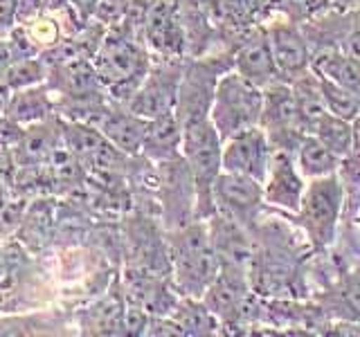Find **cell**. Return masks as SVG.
<instances>
[{
  "mask_svg": "<svg viewBox=\"0 0 360 337\" xmlns=\"http://www.w3.org/2000/svg\"><path fill=\"white\" fill-rule=\"evenodd\" d=\"M212 124L223 138H234L248 128H255L264 115V95L250 79L239 74H225L212 99Z\"/></svg>",
  "mask_w": 360,
  "mask_h": 337,
  "instance_id": "obj_1",
  "label": "cell"
},
{
  "mask_svg": "<svg viewBox=\"0 0 360 337\" xmlns=\"http://www.w3.org/2000/svg\"><path fill=\"white\" fill-rule=\"evenodd\" d=\"M95 70L101 84L117 93V97H124V90H135L144 79L146 56L133 41L110 34L97 52Z\"/></svg>",
  "mask_w": 360,
  "mask_h": 337,
  "instance_id": "obj_2",
  "label": "cell"
},
{
  "mask_svg": "<svg viewBox=\"0 0 360 337\" xmlns=\"http://www.w3.org/2000/svg\"><path fill=\"white\" fill-rule=\"evenodd\" d=\"M176 272L189 290H200L217 279V247L202 230L183 234L176 247Z\"/></svg>",
  "mask_w": 360,
  "mask_h": 337,
  "instance_id": "obj_3",
  "label": "cell"
},
{
  "mask_svg": "<svg viewBox=\"0 0 360 337\" xmlns=\"http://www.w3.org/2000/svg\"><path fill=\"white\" fill-rule=\"evenodd\" d=\"M340 211V185L333 176L315 178L302 200V216L318 243L331 241L333 225Z\"/></svg>",
  "mask_w": 360,
  "mask_h": 337,
  "instance_id": "obj_4",
  "label": "cell"
},
{
  "mask_svg": "<svg viewBox=\"0 0 360 337\" xmlns=\"http://www.w3.org/2000/svg\"><path fill=\"white\" fill-rule=\"evenodd\" d=\"M221 166L228 173H239L255 178L262 183L268 171V144L262 131L248 128L239 135H234L230 144L221 153Z\"/></svg>",
  "mask_w": 360,
  "mask_h": 337,
  "instance_id": "obj_5",
  "label": "cell"
},
{
  "mask_svg": "<svg viewBox=\"0 0 360 337\" xmlns=\"http://www.w3.org/2000/svg\"><path fill=\"white\" fill-rule=\"evenodd\" d=\"M101 131H104L106 140L115 144L117 149L135 153L146 142L149 124L135 112H108L104 117V124H101Z\"/></svg>",
  "mask_w": 360,
  "mask_h": 337,
  "instance_id": "obj_6",
  "label": "cell"
},
{
  "mask_svg": "<svg viewBox=\"0 0 360 337\" xmlns=\"http://www.w3.org/2000/svg\"><path fill=\"white\" fill-rule=\"evenodd\" d=\"M257 183L259 180H255V178L225 171V176H219L214 180V191H217V196L225 209L239 213V211L252 209L259 202L262 191H259Z\"/></svg>",
  "mask_w": 360,
  "mask_h": 337,
  "instance_id": "obj_7",
  "label": "cell"
},
{
  "mask_svg": "<svg viewBox=\"0 0 360 337\" xmlns=\"http://www.w3.org/2000/svg\"><path fill=\"white\" fill-rule=\"evenodd\" d=\"M236 67H239V72L245 79H250L257 86L266 84L277 70L273 50H270V39L259 34V37L248 41L239 50V54H236Z\"/></svg>",
  "mask_w": 360,
  "mask_h": 337,
  "instance_id": "obj_8",
  "label": "cell"
},
{
  "mask_svg": "<svg viewBox=\"0 0 360 337\" xmlns=\"http://www.w3.org/2000/svg\"><path fill=\"white\" fill-rule=\"evenodd\" d=\"M270 50H273V59L279 72L284 74H295L304 70L309 56H307V45H304L302 37L290 27L279 25L270 32Z\"/></svg>",
  "mask_w": 360,
  "mask_h": 337,
  "instance_id": "obj_9",
  "label": "cell"
},
{
  "mask_svg": "<svg viewBox=\"0 0 360 337\" xmlns=\"http://www.w3.org/2000/svg\"><path fill=\"white\" fill-rule=\"evenodd\" d=\"M146 37L162 52H176L183 43V34L176 18V11L169 3H155L146 11Z\"/></svg>",
  "mask_w": 360,
  "mask_h": 337,
  "instance_id": "obj_10",
  "label": "cell"
},
{
  "mask_svg": "<svg viewBox=\"0 0 360 337\" xmlns=\"http://www.w3.org/2000/svg\"><path fill=\"white\" fill-rule=\"evenodd\" d=\"M52 104L43 88H20L14 95H9L5 115L16 124H39L50 112Z\"/></svg>",
  "mask_w": 360,
  "mask_h": 337,
  "instance_id": "obj_11",
  "label": "cell"
},
{
  "mask_svg": "<svg viewBox=\"0 0 360 337\" xmlns=\"http://www.w3.org/2000/svg\"><path fill=\"white\" fill-rule=\"evenodd\" d=\"M158 77L160 74L151 77L131 99L129 108L138 117H144V119L162 117V115H167L169 108L174 104V88H169V84Z\"/></svg>",
  "mask_w": 360,
  "mask_h": 337,
  "instance_id": "obj_12",
  "label": "cell"
},
{
  "mask_svg": "<svg viewBox=\"0 0 360 337\" xmlns=\"http://www.w3.org/2000/svg\"><path fill=\"white\" fill-rule=\"evenodd\" d=\"M273 180H270V189H268V198L277 202V205H284L288 209H297L300 207V180L292 171V166L288 162V157L284 153H277L273 157Z\"/></svg>",
  "mask_w": 360,
  "mask_h": 337,
  "instance_id": "obj_13",
  "label": "cell"
},
{
  "mask_svg": "<svg viewBox=\"0 0 360 337\" xmlns=\"http://www.w3.org/2000/svg\"><path fill=\"white\" fill-rule=\"evenodd\" d=\"M313 67L320 77L331 79L333 84L352 90V93L360 97V63L352 59V56L324 54L313 63Z\"/></svg>",
  "mask_w": 360,
  "mask_h": 337,
  "instance_id": "obj_14",
  "label": "cell"
},
{
  "mask_svg": "<svg viewBox=\"0 0 360 337\" xmlns=\"http://www.w3.org/2000/svg\"><path fill=\"white\" fill-rule=\"evenodd\" d=\"M318 140L329 149L335 157H342L352 151L354 144V131L349 126V121L335 115H324L318 121Z\"/></svg>",
  "mask_w": 360,
  "mask_h": 337,
  "instance_id": "obj_15",
  "label": "cell"
},
{
  "mask_svg": "<svg viewBox=\"0 0 360 337\" xmlns=\"http://www.w3.org/2000/svg\"><path fill=\"white\" fill-rule=\"evenodd\" d=\"M318 79H320V88L324 95V104L329 108L331 115L342 117L347 121H352L360 115V97L356 93L333 84L331 79H326V77H318Z\"/></svg>",
  "mask_w": 360,
  "mask_h": 337,
  "instance_id": "obj_16",
  "label": "cell"
},
{
  "mask_svg": "<svg viewBox=\"0 0 360 337\" xmlns=\"http://www.w3.org/2000/svg\"><path fill=\"white\" fill-rule=\"evenodd\" d=\"M300 166H302V171L311 178L331 176L335 166V155L326 149L318 138H311L304 142L300 149Z\"/></svg>",
  "mask_w": 360,
  "mask_h": 337,
  "instance_id": "obj_17",
  "label": "cell"
},
{
  "mask_svg": "<svg viewBox=\"0 0 360 337\" xmlns=\"http://www.w3.org/2000/svg\"><path fill=\"white\" fill-rule=\"evenodd\" d=\"M264 112H268L266 117L273 119L275 124H292L300 117L295 93L281 86L270 88L264 99Z\"/></svg>",
  "mask_w": 360,
  "mask_h": 337,
  "instance_id": "obj_18",
  "label": "cell"
},
{
  "mask_svg": "<svg viewBox=\"0 0 360 337\" xmlns=\"http://www.w3.org/2000/svg\"><path fill=\"white\" fill-rule=\"evenodd\" d=\"M43 79H45L43 61L34 54V56H22V59H16L11 63L3 81L9 90H20V88L39 86Z\"/></svg>",
  "mask_w": 360,
  "mask_h": 337,
  "instance_id": "obj_19",
  "label": "cell"
},
{
  "mask_svg": "<svg viewBox=\"0 0 360 337\" xmlns=\"http://www.w3.org/2000/svg\"><path fill=\"white\" fill-rule=\"evenodd\" d=\"M20 146L32 160H39V157H43V155H52V151H54L52 135L45 133V126L41 121H39V126H34L30 131H22Z\"/></svg>",
  "mask_w": 360,
  "mask_h": 337,
  "instance_id": "obj_20",
  "label": "cell"
},
{
  "mask_svg": "<svg viewBox=\"0 0 360 337\" xmlns=\"http://www.w3.org/2000/svg\"><path fill=\"white\" fill-rule=\"evenodd\" d=\"M214 7H217V14L223 20L236 22V25L250 20V14H252L250 0H214Z\"/></svg>",
  "mask_w": 360,
  "mask_h": 337,
  "instance_id": "obj_21",
  "label": "cell"
},
{
  "mask_svg": "<svg viewBox=\"0 0 360 337\" xmlns=\"http://www.w3.org/2000/svg\"><path fill=\"white\" fill-rule=\"evenodd\" d=\"M16 9H18V0H0V34L14 27Z\"/></svg>",
  "mask_w": 360,
  "mask_h": 337,
  "instance_id": "obj_22",
  "label": "cell"
},
{
  "mask_svg": "<svg viewBox=\"0 0 360 337\" xmlns=\"http://www.w3.org/2000/svg\"><path fill=\"white\" fill-rule=\"evenodd\" d=\"M18 223H20V209L16 205H11V202H3V207H0V227L14 230Z\"/></svg>",
  "mask_w": 360,
  "mask_h": 337,
  "instance_id": "obj_23",
  "label": "cell"
},
{
  "mask_svg": "<svg viewBox=\"0 0 360 337\" xmlns=\"http://www.w3.org/2000/svg\"><path fill=\"white\" fill-rule=\"evenodd\" d=\"M14 61H16V54H14V50H11V43L0 39V81L5 79L7 70Z\"/></svg>",
  "mask_w": 360,
  "mask_h": 337,
  "instance_id": "obj_24",
  "label": "cell"
},
{
  "mask_svg": "<svg viewBox=\"0 0 360 337\" xmlns=\"http://www.w3.org/2000/svg\"><path fill=\"white\" fill-rule=\"evenodd\" d=\"M70 5L75 7L77 14H82V16L86 18V16L95 14V11L99 9L101 0H70Z\"/></svg>",
  "mask_w": 360,
  "mask_h": 337,
  "instance_id": "obj_25",
  "label": "cell"
},
{
  "mask_svg": "<svg viewBox=\"0 0 360 337\" xmlns=\"http://www.w3.org/2000/svg\"><path fill=\"white\" fill-rule=\"evenodd\" d=\"M347 299L352 303V308L360 312V284H354L347 288Z\"/></svg>",
  "mask_w": 360,
  "mask_h": 337,
  "instance_id": "obj_26",
  "label": "cell"
},
{
  "mask_svg": "<svg viewBox=\"0 0 360 337\" xmlns=\"http://www.w3.org/2000/svg\"><path fill=\"white\" fill-rule=\"evenodd\" d=\"M0 207H3V200H0Z\"/></svg>",
  "mask_w": 360,
  "mask_h": 337,
  "instance_id": "obj_27",
  "label": "cell"
}]
</instances>
